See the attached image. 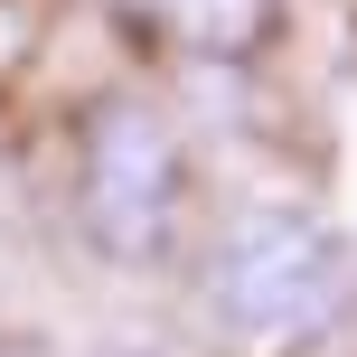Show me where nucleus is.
Listing matches in <instances>:
<instances>
[{
	"instance_id": "f257e3e1",
	"label": "nucleus",
	"mask_w": 357,
	"mask_h": 357,
	"mask_svg": "<svg viewBox=\"0 0 357 357\" xmlns=\"http://www.w3.org/2000/svg\"><path fill=\"white\" fill-rule=\"evenodd\" d=\"M348 301H357L348 235L320 226V216H291V207L235 216L207 245V273H197V310H207V329L235 339V348H301V339H320Z\"/></svg>"
},
{
	"instance_id": "f03ea898",
	"label": "nucleus",
	"mask_w": 357,
	"mask_h": 357,
	"mask_svg": "<svg viewBox=\"0 0 357 357\" xmlns=\"http://www.w3.org/2000/svg\"><path fill=\"white\" fill-rule=\"evenodd\" d=\"M178 207H188V151H178L169 113L151 104H94L85 142H75V216H85L94 254L113 264H160Z\"/></svg>"
},
{
	"instance_id": "7ed1b4c3",
	"label": "nucleus",
	"mask_w": 357,
	"mask_h": 357,
	"mask_svg": "<svg viewBox=\"0 0 357 357\" xmlns=\"http://www.w3.org/2000/svg\"><path fill=\"white\" fill-rule=\"evenodd\" d=\"M113 19H123L142 47L235 66V56L273 47V29H282V0H113Z\"/></svg>"
},
{
	"instance_id": "20e7f679",
	"label": "nucleus",
	"mask_w": 357,
	"mask_h": 357,
	"mask_svg": "<svg viewBox=\"0 0 357 357\" xmlns=\"http://www.w3.org/2000/svg\"><path fill=\"white\" fill-rule=\"evenodd\" d=\"M123 357H178V348H123Z\"/></svg>"
}]
</instances>
